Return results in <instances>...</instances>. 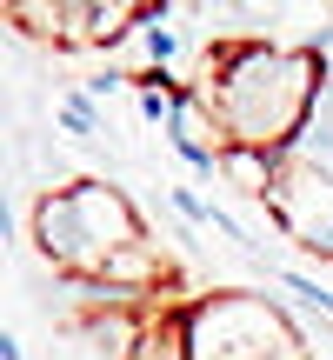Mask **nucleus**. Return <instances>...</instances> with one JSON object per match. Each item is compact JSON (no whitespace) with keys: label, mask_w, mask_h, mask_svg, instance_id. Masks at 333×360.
I'll list each match as a JSON object with an SVG mask.
<instances>
[{"label":"nucleus","mask_w":333,"mask_h":360,"mask_svg":"<svg viewBox=\"0 0 333 360\" xmlns=\"http://www.w3.org/2000/svg\"><path fill=\"white\" fill-rule=\"evenodd\" d=\"M287 347H300V334L260 294H214L187 314V354L193 360H273Z\"/></svg>","instance_id":"7ed1b4c3"},{"label":"nucleus","mask_w":333,"mask_h":360,"mask_svg":"<svg viewBox=\"0 0 333 360\" xmlns=\"http://www.w3.org/2000/svg\"><path fill=\"white\" fill-rule=\"evenodd\" d=\"M133 360H193V354H187V314H166V321H154Z\"/></svg>","instance_id":"423d86ee"},{"label":"nucleus","mask_w":333,"mask_h":360,"mask_svg":"<svg viewBox=\"0 0 333 360\" xmlns=\"http://www.w3.org/2000/svg\"><path fill=\"white\" fill-rule=\"evenodd\" d=\"M267 207L307 254L333 260V174L307 167V160H280V187H273Z\"/></svg>","instance_id":"20e7f679"},{"label":"nucleus","mask_w":333,"mask_h":360,"mask_svg":"<svg viewBox=\"0 0 333 360\" xmlns=\"http://www.w3.org/2000/svg\"><path fill=\"white\" fill-rule=\"evenodd\" d=\"M147 53H154V60H174V53H180V34H166V27H147Z\"/></svg>","instance_id":"1a4fd4ad"},{"label":"nucleus","mask_w":333,"mask_h":360,"mask_svg":"<svg viewBox=\"0 0 333 360\" xmlns=\"http://www.w3.org/2000/svg\"><path fill=\"white\" fill-rule=\"evenodd\" d=\"M220 174L233 180L240 193H267L280 187V154H254V147H227V160H220Z\"/></svg>","instance_id":"39448f33"},{"label":"nucleus","mask_w":333,"mask_h":360,"mask_svg":"<svg viewBox=\"0 0 333 360\" xmlns=\"http://www.w3.org/2000/svg\"><path fill=\"white\" fill-rule=\"evenodd\" d=\"M233 147L254 154H287L307 134L313 101H320V53L313 47H273V40H240L214 53L207 87H193Z\"/></svg>","instance_id":"f257e3e1"},{"label":"nucleus","mask_w":333,"mask_h":360,"mask_svg":"<svg viewBox=\"0 0 333 360\" xmlns=\"http://www.w3.org/2000/svg\"><path fill=\"white\" fill-rule=\"evenodd\" d=\"M34 240L47 247V260H60L67 274L100 281V267L127 247H141V220L120 200V187L107 180H74V187L47 193L34 207Z\"/></svg>","instance_id":"f03ea898"},{"label":"nucleus","mask_w":333,"mask_h":360,"mask_svg":"<svg viewBox=\"0 0 333 360\" xmlns=\"http://www.w3.org/2000/svg\"><path fill=\"white\" fill-rule=\"evenodd\" d=\"M313 53H320V101H313V120H307V127H327L333 134V27L313 40Z\"/></svg>","instance_id":"0eeeda50"},{"label":"nucleus","mask_w":333,"mask_h":360,"mask_svg":"<svg viewBox=\"0 0 333 360\" xmlns=\"http://www.w3.org/2000/svg\"><path fill=\"white\" fill-rule=\"evenodd\" d=\"M60 127L74 134V141H93V134H100V120H93V94H67V101H60Z\"/></svg>","instance_id":"6e6552de"}]
</instances>
